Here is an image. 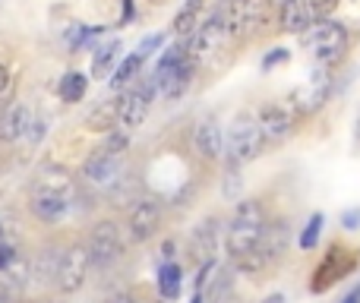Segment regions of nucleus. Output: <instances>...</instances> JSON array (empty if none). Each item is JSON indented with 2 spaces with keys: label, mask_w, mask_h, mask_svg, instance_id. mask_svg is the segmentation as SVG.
<instances>
[{
  "label": "nucleus",
  "mask_w": 360,
  "mask_h": 303,
  "mask_svg": "<svg viewBox=\"0 0 360 303\" xmlns=\"http://www.w3.org/2000/svg\"><path fill=\"white\" fill-rule=\"evenodd\" d=\"M13 259H16V247H10V243H0V269H6Z\"/></svg>",
  "instance_id": "7c9ffc66"
},
{
  "label": "nucleus",
  "mask_w": 360,
  "mask_h": 303,
  "mask_svg": "<svg viewBox=\"0 0 360 303\" xmlns=\"http://www.w3.org/2000/svg\"><path fill=\"white\" fill-rule=\"evenodd\" d=\"M73 199L70 196H54V193H32V212L41 221H60L70 212Z\"/></svg>",
  "instance_id": "f3484780"
},
{
  "label": "nucleus",
  "mask_w": 360,
  "mask_h": 303,
  "mask_svg": "<svg viewBox=\"0 0 360 303\" xmlns=\"http://www.w3.org/2000/svg\"><path fill=\"white\" fill-rule=\"evenodd\" d=\"M193 303H202V291H199V294H196V297H193Z\"/></svg>",
  "instance_id": "58836bf2"
},
{
  "label": "nucleus",
  "mask_w": 360,
  "mask_h": 303,
  "mask_svg": "<svg viewBox=\"0 0 360 303\" xmlns=\"http://www.w3.org/2000/svg\"><path fill=\"white\" fill-rule=\"evenodd\" d=\"M288 57H291V54H288V48H275V51H272V54H269V57H266V60H262V67H266V70H272V67H275V63H285V60H288Z\"/></svg>",
  "instance_id": "c756f323"
},
{
  "label": "nucleus",
  "mask_w": 360,
  "mask_h": 303,
  "mask_svg": "<svg viewBox=\"0 0 360 303\" xmlns=\"http://www.w3.org/2000/svg\"><path fill=\"white\" fill-rule=\"evenodd\" d=\"M202 6H205V0H184V6H180L177 16H174V25H171L177 38H190L193 32H196L199 16H202Z\"/></svg>",
  "instance_id": "6ab92c4d"
},
{
  "label": "nucleus",
  "mask_w": 360,
  "mask_h": 303,
  "mask_svg": "<svg viewBox=\"0 0 360 303\" xmlns=\"http://www.w3.org/2000/svg\"><path fill=\"white\" fill-rule=\"evenodd\" d=\"M152 98H155V82H143L136 79L130 86V92L120 98L117 105V124L124 133H133L136 127H143V120L149 117Z\"/></svg>",
  "instance_id": "423d86ee"
},
{
  "label": "nucleus",
  "mask_w": 360,
  "mask_h": 303,
  "mask_svg": "<svg viewBox=\"0 0 360 303\" xmlns=\"http://www.w3.org/2000/svg\"><path fill=\"white\" fill-rule=\"evenodd\" d=\"M120 105V101H117ZM117 105H98L92 114H89V127L92 130H108L111 127V120L117 117Z\"/></svg>",
  "instance_id": "393cba45"
},
{
  "label": "nucleus",
  "mask_w": 360,
  "mask_h": 303,
  "mask_svg": "<svg viewBox=\"0 0 360 303\" xmlns=\"http://www.w3.org/2000/svg\"><path fill=\"white\" fill-rule=\"evenodd\" d=\"M215 250H218V221L215 218H209V221H202L196 231H193L190 253H193V259H196L199 266H209L212 256H215Z\"/></svg>",
  "instance_id": "2eb2a0df"
},
{
  "label": "nucleus",
  "mask_w": 360,
  "mask_h": 303,
  "mask_svg": "<svg viewBox=\"0 0 360 303\" xmlns=\"http://www.w3.org/2000/svg\"><path fill=\"white\" fill-rule=\"evenodd\" d=\"M342 303H360V288H354V291L348 294V297H345Z\"/></svg>",
  "instance_id": "f704fd0d"
},
{
  "label": "nucleus",
  "mask_w": 360,
  "mask_h": 303,
  "mask_svg": "<svg viewBox=\"0 0 360 303\" xmlns=\"http://www.w3.org/2000/svg\"><path fill=\"white\" fill-rule=\"evenodd\" d=\"M19 240V221L13 212H6L4 218H0V243H10V247H16Z\"/></svg>",
  "instance_id": "a878e982"
},
{
  "label": "nucleus",
  "mask_w": 360,
  "mask_h": 303,
  "mask_svg": "<svg viewBox=\"0 0 360 303\" xmlns=\"http://www.w3.org/2000/svg\"><path fill=\"white\" fill-rule=\"evenodd\" d=\"M342 4V0H310V6H313V16L316 19H329L332 13H335V6Z\"/></svg>",
  "instance_id": "c85d7f7f"
},
{
  "label": "nucleus",
  "mask_w": 360,
  "mask_h": 303,
  "mask_svg": "<svg viewBox=\"0 0 360 303\" xmlns=\"http://www.w3.org/2000/svg\"><path fill=\"white\" fill-rule=\"evenodd\" d=\"M139 70H143V57L136 54V51H133L130 57H124V60H120V67H117V73L111 76V89H127V86H133V82L139 79Z\"/></svg>",
  "instance_id": "412c9836"
},
{
  "label": "nucleus",
  "mask_w": 360,
  "mask_h": 303,
  "mask_svg": "<svg viewBox=\"0 0 360 303\" xmlns=\"http://www.w3.org/2000/svg\"><path fill=\"white\" fill-rule=\"evenodd\" d=\"M262 303H288V300H285V294H272V297H266Z\"/></svg>",
  "instance_id": "c9c22d12"
},
{
  "label": "nucleus",
  "mask_w": 360,
  "mask_h": 303,
  "mask_svg": "<svg viewBox=\"0 0 360 303\" xmlns=\"http://www.w3.org/2000/svg\"><path fill=\"white\" fill-rule=\"evenodd\" d=\"M218 303H237V300H234V297H231V294H228V297H221Z\"/></svg>",
  "instance_id": "4c0bfd02"
},
{
  "label": "nucleus",
  "mask_w": 360,
  "mask_h": 303,
  "mask_svg": "<svg viewBox=\"0 0 360 303\" xmlns=\"http://www.w3.org/2000/svg\"><path fill=\"white\" fill-rule=\"evenodd\" d=\"M342 224H345V228H348V231H354L357 224H360V209H351V212H345Z\"/></svg>",
  "instance_id": "2f4dec72"
},
{
  "label": "nucleus",
  "mask_w": 360,
  "mask_h": 303,
  "mask_svg": "<svg viewBox=\"0 0 360 303\" xmlns=\"http://www.w3.org/2000/svg\"><path fill=\"white\" fill-rule=\"evenodd\" d=\"M162 44H165V35H158V32H155V35H146L143 41H139L136 54H139V57H143V60H146V57H149V54H155V51L162 48Z\"/></svg>",
  "instance_id": "cd10ccee"
},
{
  "label": "nucleus",
  "mask_w": 360,
  "mask_h": 303,
  "mask_svg": "<svg viewBox=\"0 0 360 303\" xmlns=\"http://www.w3.org/2000/svg\"><path fill=\"white\" fill-rule=\"evenodd\" d=\"M117 54H120V41H117V38H114V41H108V44H101V48L95 51V57H92V76H95V79H105V76L111 73Z\"/></svg>",
  "instance_id": "5701e85b"
},
{
  "label": "nucleus",
  "mask_w": 360,
  "mask_h": 303,
  "mask_svg": "<svg viewBox=\"0 0 360 303\" xmlns=\"http://www.w3.org/2000/svg\"><path fill=\"white\" fill-rule=\"evenodd\" d=\"M329 95H332V76H329V70H323L319 67L313 76H307V82L294 92V108H297L300 114H313V111H319V108L329 101Z\"/></svg>",
  "instance_id": "9d476101"
},
{
  "label": "nucleus",
  "mask_w": 360,
  "mask_h": 303,
  "mask_svg": "<svg viewBox=\"0 0 360 303\" xmlns=\"http://www.w3.org/2000/svg\"><path fill=\"white\" fill-rule=\"evenodd\" d=\"M92 269V256L89 247H70L67 253H60V266H57V291L60 294H76L89 278Z\"/></svg>",
  "instance_id": "6e6552de"
},
{
  "label": "nucleus",
  "mask_w": 360,
  "mask_h": 303,
  "mask_svg": "<svg viewBox=\"0 0 360 303\" xmlns=\"http://www.w3.org/2000/svg\"><path fill=\"white\" fill-rule=\"evenodd\" d=\"M120 171H124V152H111L101 146L98 152L89 155L86 167H82V174H86V180L92 186H101V190H111L114 183L120 180Z\"/></svg>",
  "instance_id": "1a4fd4ad"
},
{
  "label": "nucleus",
  "mask_w": 360,
  "mask_h": 303,
  "mask_svg": "<svg viewBox=\"0 0 360 303\" xmlns=\"http://www.w3.org/2000/svg\"><path fill=\"white\" fill-rule=\"evenodd\" d=\"M304 44L319 63H332L348 48V32H345V25H338L335 19H316V22L304 32Z\"/></svg>",
  "instance_id": "39448f33"
},
{
  "label": "nucleus",
  "mask_w": 360,
  "mask_h": 303,
  "mask_svg": "<svg viewBox=\"0 0 360 303\" xmlns=\"http://www.w3.org/2000/svg\"><path fill=\"white\" fill-rule=\"evenodd\" d=\"M193 73H196V67H193V60L186 57L184 44H174V48L162 51V57H158V63H155V76H152L155 92L162 95V98H180V95L190 89Z\"/></svg>",
  "instance_id": "f03ea898"
},
{
  "label": "nucleus",
  "mask_w": 360,
  "mask_h": 303,
  "mask_svg": "<svg viewBox=\"0 0 360 303\" xmlns=\"http://www.w3.org/2000/svg\"><path fill=\"white\" fill-rule=\"evenodd\" d=\"M57 266H60V253H57V250H44V253L38 256V262H32V278H35V285L54 281Z\"/></svg>",
  "instance_id": "4be33fe9"
},
{
  "label": "nucleus",
  "mask_w": 360,
  "mask_h": 303,
  "mask_svg": "<svg viewBox=\"0 0 360 303\" xmlns=\"http://www.w3.org/2000/svg\"><path fill=\"white\" fill-rule=\"evenodd\" d=\"M180 285H184V272H180V266L165 262V266L158 269V291H162V300H177Z\"/></svg>",
  "instance_id": "aec40b11"
},
{
  "label": "nucleus",
  "mask_w": 360,
  "mask_h": 303,
  "mask_svg": "<svg viewBox=\"0 0 360 303\" xmlns=\"http://www.w3.org/2000/svg\"><path fill=\"white\" fill-rule=\"evenodd\" d=\"M108 303H136V297H133V294H114Z\"/></svg>",
  "instance_id": "72a5a7b5"
},
{
  "label": "nucleus",
  "mask_w": 360,
  "mask_h": 303,
  "mask_svg": "<svg viewBox=\"0 0 360 303\" xmlns=\"http://www.w3.org/2000/svg\"><path fill=\"white\" fill-rule=\"evenodd\" d=\"M256 120H259V130H262V139H266V143H281V139L294 130V111L288 105L259 108Z\"/></svg>",
  "instance_id": "f8f14e48"
},
{
  "label": "nucleus",
  "mask_w": 360,
  "mask_h": 303,
  "mask_svg": "<svg viewBox=\"0 0 360 303\" xmlns=\"http://www.w3.org/2000/svg\"><path fill=\"white\" fill-rule=\"evenodd\" d=\"M89 256H92V266H114V262L124 256V234L114 221H98L92 228V237H89Z\"/></svg>",
  "instance_id": "0eeeda50"
},
{
  "label": "nucleus",
  "mask_w": 360,
  "mask_h": 303,
  "mask_svg": "<svg viewBox=\"0 0 360 303\" xmlns=\"http://www.w3.org/2000/svg\"><path fill=\"white\" fill-rule=\"evenodd\" d=\"M155 303H168V300H155Z\"/></svg>",
  "instance_id": "ea45409f"
},
{
  "label": "nucleus",
  "mask_w": 360,
  "mask_h": 303,
  "mask_svg": "<svg viewBox=\"0 0 360 303\" xmlns=\"http://www.w3.org/2000/svg\"><path fill=\"white\" fill-rule=\"evenodd\" d=\"M262 234H266V212H262V202L259 199H243L234 209V218H231V228H228L231 259L256 250L262 243Z\"/></svg>",
  "instance_id": "f257e3e1"
},
{
  "label": "nucleus",
  "mask_w": 360,
  "mask_h": 303,
  "mask_svg": "<svg viewBox=\"0 0 360 303\" xmlns=\"http://www.w3.org/2000/svg\"><path fill=\"white\" fill-rule=\"evenodd\" d=\"M262 130L256 114H237L234 124H231L228 136H224V155H228V165H247L256 155L262 152Z\"/></svg>",
  "instance_id": "7ed1b4c3"
},
{
  "label": "nucleus",
  "mask_w": 360,
  "mask_h": 303,
  "mask_svg": "<svg viewBox=\"0 0 360 303\" xmlns=\"http://www.w3.org/2000/svg\"><path fill=\"white\" fill-rule=\"evenodd\" d=\"M266 4H272V6H285L288 0H266Z\"/></svg>",
  "instance_id": "e433bc0d"
},
{
  "label": "nucleus",
  "mask_w": 360,
  "mask_h": 303,
  "mask_svg": "<svg viewBox=\"0 0 360 303\" xmlns=\"http://www.w3.org/2000/svg\"><path fill=\"white\" fill-rule=\"evenodd\" d=\"M32 127V111L25 101H10L0 114V143H16L29 133Z\"/></svg>",
  "instance_id": "4468645a"
},
{
  "label": "nucleus",
  "mask_w": 360,
  "mask_h": 303,
  "mask_svg": "<svg viewBox=\"0 0 360 303\" xmlns=\"http://www.w3.org/2000/svg\"><path fill=\"white\" fill-rule=\"evenodd\" d=\"M111 199H114V205H136L139 199V180H127V177H120L117 183L111 186Z\"/></svg>",
  "instance_id": "b1692460"
},
{
  "label": "nucleus",
  "mask_w": 360,
  "mask_h": 303,
  "mask_svg": "<svg viewBox=\"0 0 360 303\" xmlns=\"http://www.w3.org/2000/svg\"><path fill=\"white\" fill-rule=\"evenodd\" d=\"M6 86H10V73H6V67L0 63V95L6 92Z\"/></svg>",
  "instance_id": "473e14b6"
},
{
  "label": "nucleus",
  "mask_w": 360,
  "mask_h": 303,
  "mask_svg": "<svg viewBox=\"0 0 360 303\" xmlns=\"http://www.w3.org/2000/svg\"><path fill=\"white\" fill-rule=\"evenodd\" d=\"M228 41H231V29H228V22H224V16L218 13V16H212L205 25H199V32L190 35V41H186V57H190L193 67L199 70L202 63L215 60Z\"/></svg>",
  "instance_id": "20e7f679"
},
{
  "label": "nucleus",
  "mask_w": 360,
  "mask_h": 303,
  "mask_svg": "<svg viewBox=\"0 0 360 303\" xmlns=\"http://www.w3.org/2000/svg\"><path fill=\"white\" fill-rule=\"evenodd\" d=\"M86 89H89V76L79 73V70L63 73L60 82H57V95H60V101H67V105H79V101L86 98Z\"/></svg>",
  "instance_id": "a211bd4d"
},
{
  "label": "nucleus",
  "mask_w": 360,
  "mask_h": 303,
  "mask_svg": "<svg viewBox=\"0 0 360 303\" xmlns=\"http://www.w3.org/2000/svg\"><path fill=\"white\" fill-rule=\"evenodd\" d=\"M319 231H323V215H313L310 221H307V228H304V234H300V247L304 250H313L316 247V240H319Z\"/></svg>",
  "instance_id": "bb28decb"
},
{
  "label": "nucleus",
  "mask_w": 360,
  "mask_h": 303,
  "mask_svg": "<svg viewBox=\"0 0 360 303\" xmlns=\"http://www.w3.org/2000/svg\"><path fill=\"white\" fill-rule=\"evenodd\" d=\"M221 4H231V0H221Z\"/></svg>",
  "instance_id": "a19ab883"
},
{
  "label": "nucleus",
  "mask_w": 360,
  "mask_h": 303,
  "mask_svg": "<svg viewBox=\"0 0 360 303\" xmlns=\"http://www.w3.org/2000/svg\"><path fill=\"white\" fill-rule=\"evenodd\" d=\"M158 221H162V209L152 199H139L130 209V218H127V237L130 243H146L152 234H155Z\"/></svg>",
  "instance_id": "9b49d317"
},
{
  "label": "nucleus",
  "mask_w": 360,
  "mask_h": 303,
  "mask_svg": "<svg viewBox=\"0 0 360 303\" xmlns=\"http://www.w3.org/2000/svg\"><path fill=\"white\" fill-rule=\"evenodd\" d=\"M193 149H196L199 158L205 161H215L221 158L224 152V133H221V124L215 117H202L193 130Z\"/></svg>",
  "instance_id": "ddd939ff"
},
{
  "label": "nucleus",
  "mask_w": 360,
  "mask_h": 303,
  "mask_svg": "<svg viewBox=\"0 0 360 303\" xmlns=\"http://www.w3.org/2000/svg\"><path fill=\"white\" fill-rule=\"evenodd\" d=\"M313 22H316V16H313L310 0H288V4L281 6V29L285 32L304 35Z\"/></svg>",
  "instance_id": "dca6fc26"
}]
</instances>
